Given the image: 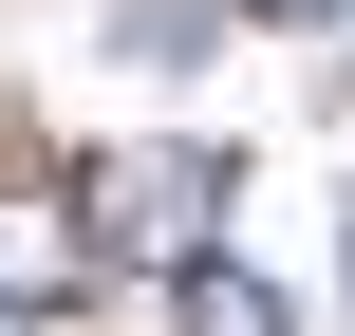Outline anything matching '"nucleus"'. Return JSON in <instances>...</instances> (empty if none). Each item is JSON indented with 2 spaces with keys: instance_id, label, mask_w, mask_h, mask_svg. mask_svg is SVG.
Segmentation results:
<instances>
[{
  "instance_id": "nucleus-1",
  "label": "nucleus",
  "mask_w": 355,
  "mask_h": 336,
  "mask_svg": "<svg viewBox=\"0 0 355 336\" xmlns=\"http://www.w3.org/2000/svg\"><path fill=\"white\" fill-rule=\"evenodd\" d=\"M206 206H225V168H206V150H131L112 187H75V224H94V281H112V262H150V281H168V262L206 243Z\"/></svg>"
},
{
  "instance_id": "nucleus-2",
  "label": "nucleus",
  "mask_w": 355,
  "mask_h": 336,
  "mask_svg": "<svg viewBox=\"0 0 355 336\" xmlns=\"http://www.w3.org/2000/svg\"><path fill=\"white\" fill-rule=\"evenodd\" d=\"M56 299H94V224L75 187H0V318H56Z\"/></svg>"
},
{
  "instance_id": "nucleus-3",
  "label": "nucleus",
  "mask_w": 355,
  "mask_h": 336,
  "mask_svg": "<svg viewBox=\"0 0 355 336\" xmlns=\"http://www.w3.org/2000/svg\"><path fill=\"white\" fill-rule=\"evenodd\" d=\"M168 318H187V336H300V318H281V281H262L243 243H187V262H168Z\"/></svg>"
},
{
  "instance_id": "nucleus-4",
  "label": "nucleus",
  "mask_w": 355,
  "mask_h": 336,
  "mask_svg": "<svg viewBox=\"0 0 355 336\" xmlns=\"http://www.w3.org/2000/svg\"><path fill=\"white\" fill-rule=\"evenodd\" d=\"M206 37H225V0H131V19H112V56H131V75H187Z\"/></svg>"
},
{
  "instance_id": "nucleus-5",
  "label": "nucleus",
  "mask_w": 355,
  "mask_h": 336,
  "mask_svg": "<svg viewBox=\"0 0 355 336\" xmlns=\"http://www.w3.org/2000/svg\"><path fill=\"white\" fill-rule=\"evenodd\" d=\"M225 19H300V37H318V19H355V0H225Z\"/></svg>"
}]
</instances>
